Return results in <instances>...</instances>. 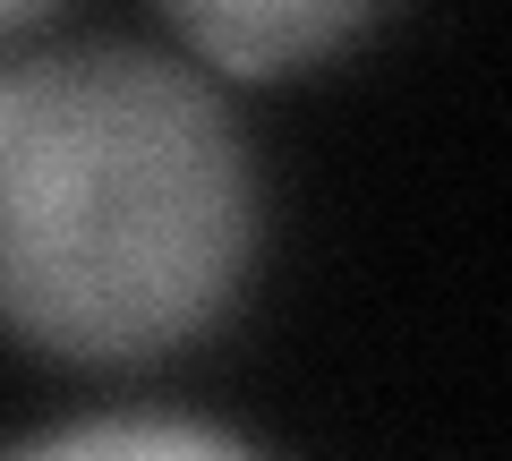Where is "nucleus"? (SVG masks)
Returning <instances> with one entry per match:
<instances>
[{"mask_svg": "<svg viewBox=\"0 0 512 461\" xmlns=\"http://www.w3.org/2000/svg\"><path fill=\"white\" fill-rule=\"evenodd\" d=\"M265 197L231 103L146 43L0 60V333L146 368L248 291Z\"/></svg>", "mask_w": 512, "mask_h": 461, "instance_id": "f257e3e1", "label": "nucleus"}, {"mask_svg": "<svg viewBox=\"0 0 512 461\" xmlns=\"http://www.w3.org/2000/svg\"><path fill=\"white\" fill-rule=\"evenodd\" d=\"M52 9H60V0H0V43H9V35H26V26H35V18H52Z\"/></svg>", "mask_w": 512, "mask_h": 461, "instance_id": "20e7f679", "label": "nucleus"}, {"mask_svg": "<svg viewBox=\"0 0 512 461\" xmlns=\"http://www.w3.org/2000/svg\"><path fill=\"white\" fill-rule=\"evenodd\" d=\"M0 461H256L239 436L205 419H171V410H120V419H77L52 436L18 444Z\"/></svg>", "mask_w": 512, "mask_h": 461, "instance_id": "7ed1b4c3", "label": "nucleus"}, {"mask_svg": "<svg viewBox=\"0 0 512 461\" xmlns=\"http://www.w3.org/2000/svg\"><path fill=\"white\" fill-rule=\"evenodd\" d=\"M393 0H163V18L222 77H291L350 52Z\"/></svg>", "mask_w": 512, "mask_h": 461, "instance_id": "f03ea898", "label": "nucleus"}]
</instances>
